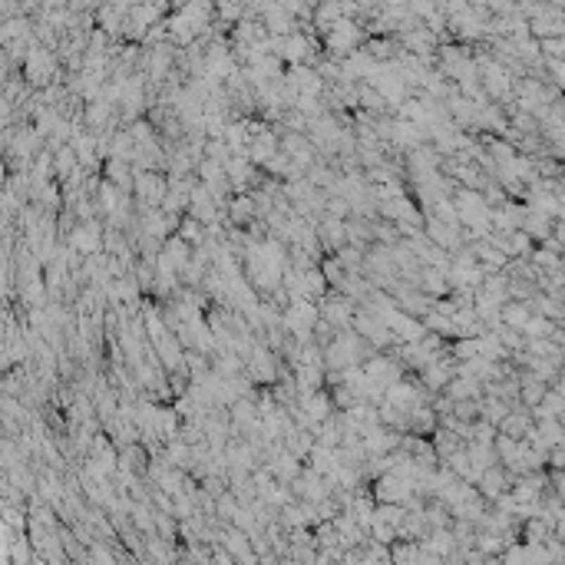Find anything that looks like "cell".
I'll list each match as a JSON object with an SVG mask.
<instances>
[{"mask_svg": "<svg viewBox=\"0 0 565 565\" xmlns=\"http://www.w3.org/2000/svg\"><path fill=\"white\" fill-rule=\"evenodd\" d=\"M106 179H109L113 185H120L122 192H132V169L122 163V159H113V163H109Z\"/></svg>", "mask_w": 565, "mask_h": 565, "instance_id": "1", "label": "cell"}]
</instances>
